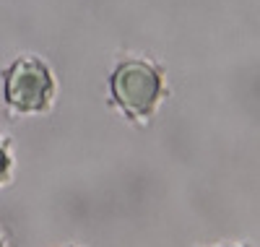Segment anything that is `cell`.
Here are the masks:
<instances>
[{
    "instance_id": "obj_4",
    "label": "cell",
    "mask_w": 260,
    "mask_h": 247,
    "mask_svg": "<svg viewBox=\"0 0 260 247\" xmlns=\"http://www.w3.org/2000/svg\"><path fill=\"white\" fill-rule=\"evenodd\" d=\"M0 247H3V242H0Z\"/></svg>"
},
{
    "instance_id": "obj_1",
    "label": "cell",
    "mask_w": 260,
    "mask_h": 247,
    "mask_svg": "<svg viewBox=\"0 0 260 247\" xmlns=\"http://www.w3.org/2000/svg\"><path fill=\"white\" fill-rule=\"evenodd\" d=\"M115 104L133 120H148L161 97V76L143 60L120 63L110 81Z\"/></svg>"
},
{
    "instance_id": "obj_3",
    "label": "cell",
    "mask_w": 260,
    "mask_h": 247,
    "mask_svg": "<svg viewBox=\"0 0 260 247\" xmlns=\"http://www.w3.org/2000/svg\"><path fill=\"white\" fill-rule=\"evenodd\" d=\"M11 172V156H8V148L3 146V141H0V182L8 177Z\"/></svg>"
},
{
    "instance_id": "obj_2",
    "label": "cell",
    "mask_w": 260,
    "mask_h": 247,
    "mask_svg": "<svg viewBox=\"0 0 260 247\" xmlns=\"http://www.w3.org/2000/svg\"><path fill=\"white\" fill-rule=\"evenodd\" d=\"M52 99V76L37 57L16 60L6 73V102L16 112H42Z\"/></svg>"
}]
</instances>
